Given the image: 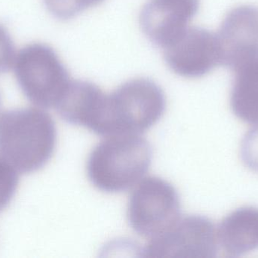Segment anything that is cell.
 <instances>
[{
  "mask_svg": "<svg viewBox=\"0 0 258 258\" xmlns=\"http://www.w3.org/2000/svg\"><path fill=\"white\" fill-rule=\"evenodd\" d=\"M56 144L55 123L45 111L24 108L0 115V156L18 172L42 169L52 157Z\"/></svg>",
  "mask_w": 258,
  "mask_h": 258,
  "instance_id": "1",
  "label": "cell"
},
{
  "mask_svg": "<svg viewBox=\"0 0 258 258\" xmlns=\"http://www.w3.org/2000/svg\"><path fill=\"white\" fill-rule=\"evenodd\" d=\"M152 158L151 145L140 135L108 136L91 152L86 166L88 177L103 192H126L143 180Z\"/></svg>",
  "mask_w": 258,
  "mask_h": 258,
  "instance_id": "2",
  "label": "cell"
},
{
  "mask_svg": "<svg viewBox=\"0 0 258 258\" xmlns=\"http://www.w3.org/2000/svg\"><path fill=\"white\" fill-rule=\"evenodd\" d=\"M165 107V93L154 81L128 80L106 97L95 133L104 137L140 135L159 121Z\"/></svg>",
  "mask_w": 258,
  "mask_h": 258,
  "instance_id": "3",
  "label": "cell"
},
{
  "mask_svg": "<svg viewBox=\"0 0 258 258\" xmlns=\"http://www.w3.org/2000/svg\"><path fill=\"white\" fill-rule=\"evenodd\" d=\"M14 70L26 98L45 109L56 108L71 81L58 55L45 44H30L21 48Z\"/></svg>",
  "mask_w": 258,
  "mask_h": 258,
  "instance_id": "4",
  "label": "cell"
},
{
  "mask_svg": "<svg viewBox=\"0 0 258 258\" xmlns=\"http://www.w3.org/2000/svg\"><path fill=\"white\" fill-rule=\"evenodd\" d=\"M181 218L180 196L163 179L149 177L138 183L131 195L128 220L142 237L154 239L169 230Z\"/></svg>",
  "mask_w": 258,
  "mask_h": 258,
  "instance_id": "5",
  "label": "cell"
},
{
  "mask_svg": "<svg viewBox=\"0 0 258 258\" xmlns=\"http://www.w3.org/2000/svg\"><path fill=\"white\" fill-rule=\"evenodd\" d=\"M218 244L217 228L209 218L188 215L163 234L150 239L143 256L213 258L218 254Z\"/></svg>",
  "mask_w": 258,
  "mask_h": 258,
  "instance_id": "6",
  "label": "cell"
},
{
  "mask_svg": "<svg viewBox=\"0 0 258 258\" xmlns=\"http://www.w3.org/2000/svg\"><path fill=\"white\" fill-rule=\"evenodd\" d=\"M170 69L186 78H199L221 65L217 34L203 27H188L165 49Z\"/></svg>",
  "mask_w": 258,
  "mask_h": 258,
  "instance_id": "7",
  "label": "cell"
},
{
  "mask_svg": "<svg viewBox=\"0 0 258 258\" xmlns=\"http://www.w3.org/2000/svg\"><path fill=\"white\" fill-rule=\"evenodd\" d=\"M217 37L221 65L234 71L258 59V7L245 5L231 9Z\"/></svg>",
  "mask_w": 258,
  "mask_h": 258,
  "instance_id": "8",
  "label": "cell"
},
{
  "mask_svg": "<svg viewBox=\"0 0 258 258\" xmlns=\"http://www.w3.org/2000/svg\"><path fill=\"white\" fill-rule=\"evenodd\" d=\"M200 0H148L140 14V24L152 43L165 49L188 28Z\"/></svg>",
  "mask_w": 258,
  "mask_h": 258,
  "instance_id": "9",
  "label": "cell"
},
{
  "mask_svg": "<svg viewBox=\"0 0 258 258\" xmlns=\"http://www.w3.org/2000/svg\"><path fill=\"white\" fill-rule=\"evenodd\" d=\"M107 95L92 82L71 80L55 109L68 124L95 131Z\"/></svg>",
  "mask_w": 258,
  "mask_h": 258,
  "instance_id": "10",
  "label": "cell"
},
{
  "mask_svg": "<svg viewBox=\"0 0 258 258\" xmlns=\"http://www.w3.org/2000/svg\"><path fill=\"white\" fill-rule=\"evenodd\" d=\"M218 243L228 257L258 249V209L242 207L227 215L217 228Z\"/></svg>",
  "mask_w": 258,
  "mask_h": 258,
  "instance_id": "11",
  "label": "cell"
},
{
  "mask_svg": "<svg viewBox=\"0 0 258 258\" xmlns=\"http://www.w3.org/2000/svg\"><path fill=\"white\" fill-rule=\"evenodd\" d=\"M230 94L233 113L248 124H258V59L234 71Z\"/></svg>",
  "mask_w": 258,
  "mask_h": 258,
  "instance_id": "12",
  "label": "cell"
},
{
  "mask_svg": "<svg viewBox=\"0 0 258 258\" xmlns=\"http://www.w3.org/2000/svg\"><path fill=\"white\" fill-rule=\"evenodd\" d=\"M48 12L60 20L74 18L83 11L101 4L104 0H43Z\"/></svg>",
  "mask_w": 258,
  "mask_h": 258,
  "instance_id": "13",
  "label": "cell"
},
{
  "mask_svg": "<svg viewBox=\"0 0 258 258\" xmlns=\"http://www.w3.org/2000/svg\"><path fill=\"white\" fill-rule=\"evenodd\" d=\"M18 181L16 170L0 157V212L12 201L16 192Z\"/></svg>",
  "mask_w": 258,
  "mask_h": 258,
  "instance_id": "14",
  "label": "cell"
},
{
  "mask_svg": "<svg viewBox=\"0 0 258 258\" xmlns=\"http://www.w3.org/2000/svg\"><path fill=\"white\" fill-rule=\"evenodd\" d=\"M240 153L243 163L258 172V124H254L244 136Z\"/></svg>",
  "mask_w": 258,
  "mask_h": 258,
  "instance_id": "15",
  "label": "cell"
},
{
  "mask_svg": "<svg viewBox=\"0 0 258 258\" xmlns=\"http://www.w3.org/2000/svg\"><path fill=\"white\" fill-rule=\"evenodd\" d=\"M15 45L8 30L0 24V74L8 72L15 64Z\"/></svg>",
  "mask_w": 258,
  "mask_h": 258,
  "instance_id": "16",
  "label": "cell"
}]
</instances>
